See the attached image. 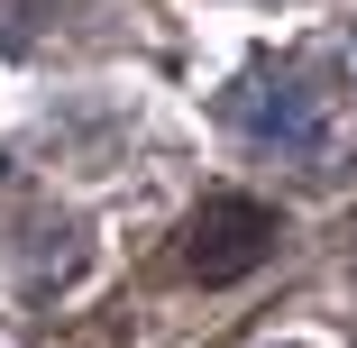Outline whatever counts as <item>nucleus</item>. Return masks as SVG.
<instances>
[{"mask_svg":"<svg viewBox=\"0 0 357 348\" xmlns=\"http://www.w3.org/2000/svg\"><path fill=\"white\" fill-rule=\"evenodd\" d=\"M275 248V211H257V202L220 192V202H202V220H192V275H248L257 257Z\"/></svg>","mask_w":357,"mask_h":348,"instance_id":"f257e3e1","label":"nucleus"},{"mask_svg":"<svg viewBox=\"0 0 357 348\" xmlns=\"http://www.w3.org/2000/svg\"><path fill=\"white\" fill-rule=\"evenodd\" d=\"M248 128L266 137V147H284V156H312V147H321V101L284 83L275 101H257V110H248Z\"/></svg>","mask_w":357,"mask_h":348,"instance_id":"f03ea898","label":"nucleus"}]
</instances>
